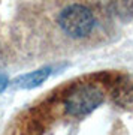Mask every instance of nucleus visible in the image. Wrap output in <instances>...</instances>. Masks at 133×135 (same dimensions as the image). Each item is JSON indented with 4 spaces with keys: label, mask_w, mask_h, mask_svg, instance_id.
<instances>
[{
    "label": "nucleus",
    "mask_w": 133,
    "mask_h": 135,
    "mask_svg": "<svg viewBox=\"0 0 133 135\" xmlns=\"http://www.w3.org/2000/svg\"><path fill=\"white\" fill-rule=\"evenodd\" d=\"M112 8L120 15L133 14V0H111Z\"/></svg>",
    "instance_id": "nucleus-4"
},
{
    "label": "nucleus",
    "mask_w": 133,
    "mask_h": 135,
    "mask_svg": "<svg viewBox=\"0 0 133 135\" xmlns=\"http://www.w3.org/2000/svg\"><path fill=\"white\" fill-rule=\"evenodd\" d=\"M9 81H8V77H6L5 74H0V93L5 90L6 87H8Z\"/></svg>",
    "instance_id": "nucleus-5"
},
{
    "label": "nucleus",
    "mask_w": 133,
    "mask_h": 135,
    "mask_svg": "<svg viewBox=\"0 0 133 135\" xmlns=\"http://www.w3.org/2000/svg\"><path fill=\"white\" fill-rule=\"evenodd\" d=\"M103 102V92L94 84H79L64 98V110L69 116H85Z\"/></svg>",
    "instance_id": "nucleus-2"
},
{
    "label": "nucleus",
    "mask_w": 133,
    "mask_h": 135,
    "mask_svg": "<svg viewBox=\"0 0 133 135\" xmlns=\"http://www.w3.org/2000/svg\"><path fill=\"white\" fill-rule=\"evenodd\" d=\"M51 71H52L51 66H43L40 69H38V71H33V72L17 77L14 81L11 83V86L14 89H34V87L40 86L51 75Z\"/></svg>",
    "instance_id": "nucleus-3"
},
{
    "label": "nucleus",
    "mask_w": 133,
    "mask_h": 135,
    "mask_svg": "<svg viewBox=\"0 0 133 135\" xmlns=\"http://www.w3.org/2000/svg\"><path fill=\"white\" fill-rule=\"evenodd\" d=\"M57 23L63 33H66L73 39H81L93 32L96 18L88 6L73 3L62 9L57 17Z\"/></svg>",
    "instance_id": "nucleus-1"
}]
</instances>
